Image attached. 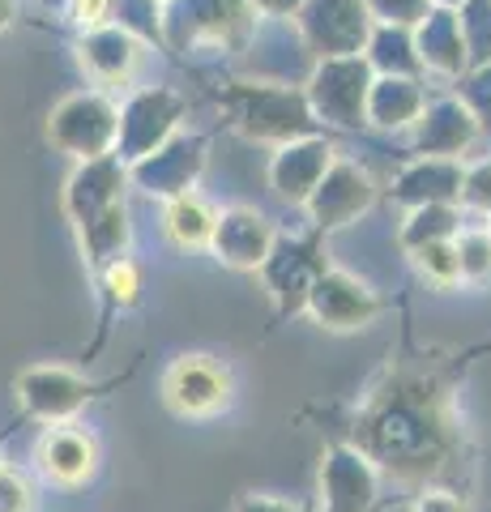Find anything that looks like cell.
I'll use <instances>...</instances> for the list:
<instances>
[{
	"label": "cell",
	"mask_w": 491,
	"mask_h": 512,
	"mask_svg": "<svg viewBox=\"0 0 491 512\" xmlns=\"http://www.w3.org/2000/svg\"><path fill=\"white\" fill-rule=\"evenodd\" d=\"M52 141L56 146L73 150L86 163H99L107 158V150L120 141V116L116 107L99 99V94H77V99H65L52 116Z\"/></svg>",
	"instance_id": "5"
},
{
	"label": "cell",
	"mask_w": 491,
	"mask_h": 512,
	"mask_svg": "<svg viewBox=\"0 0 491 512\" xmlns=\"http://www.w3.org/2000/svg\"><path fill=\"white\" fill-rule=\"evenodd\" d=\"M410 261L419 265V274L436 286V291H449V286L462 282V265H457V244L453 239H440V244H423L410 252Z\"/></svg>",
	"instance_id": "19"
},
{
	"label": "cell",
	"mask_w": 491,
	"mask_h": 512,
	"mask_svg": "<svg viewBox=\"0 0 491 512\" xmlns=\"http://www.w3.org/2000/svg\"><path fill=\"white\" fill-rule=\"evenodd\" d=\"M9 18H13V0H0V30L9 26Z\"/></svg>",
	"instance_id": "28"
},
{
	"label": "cell",
	"mask_w": 491,
	"mask_h": 512,
	"mask_svg": "<svg viewBox=\"0 0 491 512\" xmlns=\"http://www.w3.org/2000/svg\"><path fill=\"white\" fill-rule=\"evenodd\" d=\"M368 64L359 56L325 60L321 73L312 77V107L334 124H359L368 116Z\"/></svg>",
	"instance_id": "6"
},
{
	"label": "cell",
	"mask_w": 491,
	"mask_h": 512,
	"mask_svg": "<svg viewBox=\"0 0 491 512\" xmlns=\"http://www.w3.org/2000/svg\"><path fill=\"white\" fill-rule=\"evenodd\" d=\"M265 278L278 299V316L304 312L312 282L325 274V261L316 256V244H291V248H269L265 256Z\"/></svg>",
	"instance_id": "11"
},
{
	"label": "cell",
	"mask_w": 491,
	"mask_h": 512,
	"mask_svg": "<svg viewBox=\"0 0 491 512\" xmlns=\"http://www.w3.org/2000/svg\"><path fill=\"white\" fill-rule=\"evenodd\" d=\"M235 402V372L218 355H180L163 372V406L188 423L227 414Z\"/></svg>",
	"instance_id": "2"
},
{
	"label": "cell",
	"mask_w": 491,
	"mask_h": 512,
	"mask_svg": "<svg viewBox=\"0 0 491 512\" xmlns=\"http://www.w3.org/2000/svg\"><path fill=\"white\" fill-rule=\"evenodd\" d=\"M231 512H312V504L308 500H282V495H265V491H244Z\"/></svg>",
	"instance_id": "25"
},
{
	"label": "cell",
	"mask_w": 491,
	"mask_h": 512,
	"mask_svg": "<svg viewBox=\"0 0 491 512\" xmlns=\"http://www.w3.org/2000/svg\"><path fill=\"white\" fill-rule=\"evenodd\" d=\"M372 201H376L372 175L363 171L359 163H342V158H334L329 171L321 175V184L312 188L308 210H312V218L321 222V227H346V222L368 210Z\"/></svg>",
	"instance_id": "7"
},
{
	"label": "cell",
	"mask_w": 491,
	"mask_h": 512,
	"mask_svg": "<svg viewBox=\"0 0 491 512\" xmlns=\"http://www.w3.org/2000/svg\"><path fill=\"white\" fill-rule=\"evenodd\" d=\"M133 60H137V47L124 30H99V35H90V43H82V64L99 77V82H120V77H129Z\"/></svg>",
	"instance_id": "17"
},
{
	"label": "cell",
	"mask_w": 491,
	"mask_h": 512,
	"mask_svg": "<svg viewBox=\"0 0 491 512\" xmlns=\"http://www.w3.org/2000/svg\"><path fill=\"white\" fill-rule=\"evenodd\" d=\"M240 124L252 137H299L312 120H308L299 94L269 90V86L252 90L248 86V90H240Z\"/></svg>",
	"instance_id": "12"
},
{
	"label": "cell",
	"mask_w": 491,
	"mask_h": 512,
	"mask_svg": "<svg viewBox=\"0 0 491 512\" xmlns=\"http://www.w3.org/2000/svg\"><path fill=\"white\" fill-rule=\"evenodd\" d=\"M107 5H112V0H73V18L82 26H99L107 18Z\"/></svg>",
	"instance_id": "27"
},
{
	"label": "cell",
	"mask_w": 491,
	"mask_h": 512,
	"mask_svg": "<svg viewBox=\"0 0 491 512\" xmlns=\"http://www.w3.org/2000/svg\"><path fill=\"white\" fill-rule=\"evenodd\" d=\"M410 512H470V495H457V491H445V487H427L415 495Z\"/></svg>",
	"instance_id": "26"
},
{
	"label": "cell",
	"mask_w": 491,
	"mask_h": 512,
	"mask_svg": "<svg viewBox=\"0 0 491 512\" xmlns=\"http://www.w3.org/2000/svg\"><path fill=\"white\" fill-rule=\"evenodd\" d=\"M453 244H457V265H462V282H487L491 278V239L487 231H457L453 235Z\"/></svg>",
	"instance_id": "22"
},
{
	"label": "cell",
	"mask_w": 491,
	"mask_h": 512,
	"mask_svg": "<svg viewBox=\"0 0 491 512\" xmlns=\"http://www.w3.org/2000/svg\"><path fill=\"white\" fill-rule=\"evenodd\" d=\"M304 312L329 333H359L385 312V299H380L368 282L346 274V269H325V274L312 282Z\"/></svg>",
	"instance_id": "4"
},
{
	"label": "cell",
	"mask_w": 491,
	"mask_h": 512,
	"mask_svg": "<svg viewBox=\"0 0 491 512\" xmlns=\"http://www.w3.org/2000/svg\"><path fill=\"white\" fill-rule=\"evenodd\" d=\"M18 397L30 414L47 423H73V414L94 397V384H86L69 367H35L18 380Z\"/></svg>",
	"instance_id": "9"
},
{
	"label": "cell",
	"mask_w": 491,
	"mask_h": 512,
	"mask_svg": "<svg viewBox=\"0 0 491 512\" xmlns=\"http://www.w3.org/2000/svg\"><path fill=\"white\" fill-rule=\"evenodd\" d=\"M214 227H218V214L197 197V192H180V197L167 201L163 231L176 248H210Z\"/></svg>",
	"instance_id": "15"
},
{
	"label": "cell",
	"mask_w": 491,
	"mask_h": 512,
	"mask_svg": "<svg viewBox=\"0 0 491 512\" xmlns=\"http://www.w3.org/2000/svg\"><path fill=\"white\" fill-rule=\"evenodd\" d=\"M457 197H462V205H470V210L491 214V163H479V167L462 171V188H457Z\"/></svg>",
	"instance_id": "24"
},
{
	"label": "cell",
	"mask_w": 491,
	"mask_h": 512,
	"mask_svg": "<svg viewBox=\"0 0 491 512\" xmlns=\"http://www.w3.org/2000/svg\"><path fill=\"white\" fill-rule=\"evenodd\" d=\"M334 163V150L321 141H304V146H287L274 158V184L287 201H308L312 188L321 184V175Z\"/></svg>",
	"instance_id": "14"
},
{
	"label": "cell",
	"mask_w": 491,
	"mask_h": 512,
	"mask_svg": "<svg viewBox=\"0 0 491 512\" xmlns=\"http://www.w3.org/2000/svg\"><path fill=\"white\" fill-rule=\"evenodd\" d=\"M380 508V470L346 440H329L316 470L312 512H376Z\"/></svg>",
	"instance_id": "3"
},
{
	"label": "cell",
	"mask_w": 491,
	"mask_h": 512,
	"mask_svg": "<svg viewBox=\"0 0 491 512\" xmlns=\"http://www.w3.org/2000/svg\"><path fill=\"white\" fill-rule=\"evenodd\" d=\"M342 440L359 448L380 470L406 487H445L470 495L474 453L453 402V389L436 372L419 367H385L342 427Z\"/></svg>",
	"instance_id": "1"
},
{
	"label": "cell",
	"mask_w": 491,
	"mask_h": 512,
	"mask_svg": "<svg viewBox=\"0 0 491 512\" xmlns=\"http://www.w3.org/2000/svg\"><path fill=\"white\" fill-rule=\"evenodd\" d=\"M99 466V444L86 427L77 423H52L39 440V470L56 487H82Z\"/></svg>",
	"instance_id": "8"
},
{
	"label": "cell",
	"mask_w": 491,
	"mask_h": 512,
	"mask_svg": "<svg viewBox=\"0 0 491 512\" xmlns=\"http://www.w3.org/2000/svg\"><path fill=\"white\" fill-rule=\"evenodd\" d=\"M103 291H107V299H112L116 308H133L137 291H141V269H137V261L120 256V261L103 265Z\"/></svg>",
	"instance_id": "23"
},
{
	"label": "cell",
	"mask_w": 491,
	"mask_h": 512,
	"mask_svg": "<svg viewBox=\"0 0 491 512\" xmlns=\"http://www.w3.org/2000/svg\"><path fill=\"white\" fill-rule=\"evenodd\" d=\"M304 30L325 60L359 56L363 39H368V9H363V0H316L304 18Z\"/></svg>",
	"instance_id": "10"
},
{
	"label": "cell",
	"mask_w": 491,
	"mask_h": 512,
	"mask_svg": "<svg viewBox=\"0 0 491 512\" xmlns=\"http://www.w3.org/2000/svg\"><path fill=\"white\" fill-rule=\"evenodd\" d=\"M210 248L218 252V261L231 269H261L269 248H274V227L252 210H227L218 218Z\"/></svg>",
	"instance_id": "13"
},
{
	"label": "cell",
	"mask_w": 491,
	"mask_h": 512,
	"mask_svg": "<svg viewBox=\"0 0 491 512\" xmlns=\"http://www.w3.org/2000/svg\"><path fill=\"white\" fill-rule=\"evenodd\" d=\"M474 137V120L462 103H440L432 116H423V150L432 158H449Z\"/></svg>",
	"instance_id": "16"
},
{
	"label": "cell",
	"mask_w": 491,
	"mask_h": 512,
	"mask_svg": "<svg viewBox=\"0 0 491 512\" xmlns=\"http://www.w3.org/2000/svg\"><path fill=\"white\" fill-rule=\"evenodd\" d=\"M453 235H457L453 210H445V205H419V214L410 218L402 231V244H406V252H415L423 244H440V239H453Z\"/></svg>",
	"instance_id": "20"
},
{
	"label": "cell",
	"mask_w": 491,
	"mask_h": 512,
	"mask_svg": "<svg viewBox=\"0 0 491 512\" xmlns=\"http://www.w3.org/2000/svg\"><path fill=\"white\" fill-rule=\"evenodd\" d=\"M462 30L453 22H427L423 30V60L436 64V69H457L462 64Z\"/></svg>",
	"instance_id": "21"
},
{
	"label": "cell",
	"mask_w": 491,
	"mask_h": 512,
	"mask_svg": "<svg viewBox=\"0 0 491 512\" xmlns=\"http://www.w3.org/2000/svg\"><path fill=\"white\" fill-rule=\"evenodd\" d=\"M419 107H423V94L406 77H385V82L368 86V116L376 124H406L419 116Z\"/></svg>",
	"instance_id": "18"
},
{
	"label": "cell",
	"mask_w": 491,
	"mask_h": 512,
	"mask_svg": "<svg viewBox=\"0 0 491 512\" xmlns=\"http://www.w3.org/2000/svg\"><path fill=\"white\" fill-rule=\"evenodd\" d=\"M487 239H491V231H487Z\"/></svg>",
	"instance_id": "29"
}]
</instances>
